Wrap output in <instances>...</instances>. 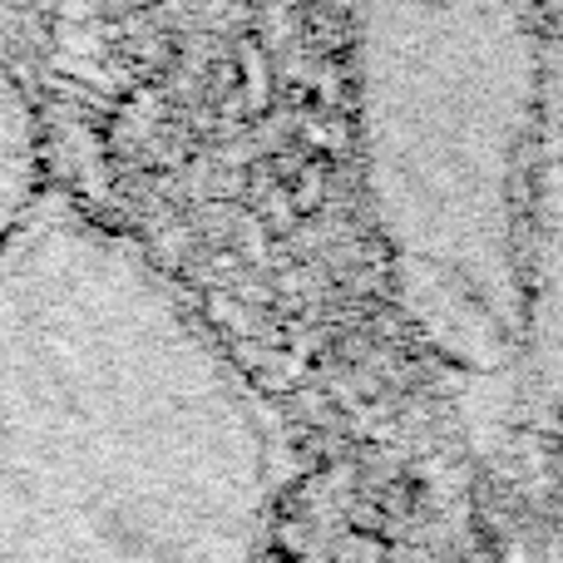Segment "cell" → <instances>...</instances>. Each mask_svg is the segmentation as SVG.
Instances as JSON below:
<instances>
[{"label": "cell", "instance_id": "cell-1", "mask_svg": "<svg viewBox=\"0 0 563 563\" xmlns=\"http://www.w3.org/2000/svg\"><path fill=\"white\" fill-rule=\"evenodd\" d=\"M282 445L174 277L69 194L0 247V563H267Z\"/></svg>", "mask_w": 563, "mask_h": 563}, {"label": "cell", "instance_id": "cell-2", "mask_svg": "<svg viewBox=\"0 0 563 563\" xmlns=\"http://www.w3.org/2000/svg\"><path fill=\"white\" fill-rule=\"evenodd\" d=\"M361 178L400 307L470 416H563V168L534 69L366 79Z\"/></svg>", "mask_w": 563, "mask_h": 563}, {"label": "cell", "instance_id": "cell-3", "mask_svg": "<svg viewBox=\"0 0 563 563\" xmlns=\"http://www.w3.org/2000/svg\"><path fill=\"white\" fill-rule=\"evenodd\" d=\"M40 188V154H35V124H30L20 95L0 75V247L15 238L25 213L35 208Z\"/></svg>", "mask_w": 563, "mask_h": 563}]
</instances>
